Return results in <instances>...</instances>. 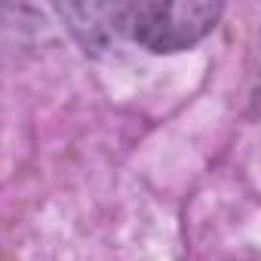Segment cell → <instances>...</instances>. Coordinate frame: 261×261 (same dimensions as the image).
Listing matches in <instances>:
<instances>
[{"label":"cell","mask_w":261,"mask_h":261,"mask_svg":"<svg viewBox=\"0 0 261 261\" xmlns=\"http://www.w3.org/2000/svg\"><path fill=\"white\" fill-rule=\"evenodd\" d=\"M218 16L221 4H126L120 34L148 53H181L200 43Z\"/></svg>","instance_id":"1"}]
</instances>
